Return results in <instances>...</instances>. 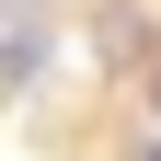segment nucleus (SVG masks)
I'll return each instance as SVG.
<instances>
[{
  "mask_svg": "<svg viewBox=\"0 0 161 161\" xmlns=\"http://www.w3.org/2000/svg\"><path fill=\"white\" fill-rule=\"evenodd\" d=\"M138 161H161V138H150V150H138Z\"/></svg>",
  "mask_w": 161,
  "mask_h": 161,
  "instance_id": "1",
  "label": "nucleus"
}]
</instances>
